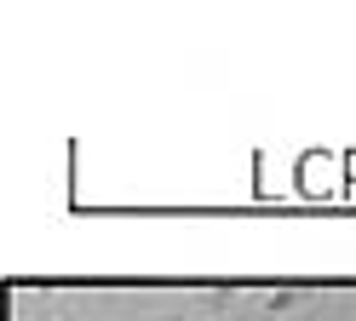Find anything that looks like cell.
Segmentation results:
<instances>
[{"instance_id": "7a4b0ae2", "label": "cell", "mask_w": 356, "mask_h": 321, "mask_svg": "<svg viewBox=\"0 0 356 321\" xmlns=\"http://www.w3.org/2000/svg\"><path fill=\"white\" fill-rule=\"evenodd\" d=\"M248 321H276V315H270V310H264V315H248Z\"/></svg>"}, {"instance_id": "6da1fadb", "label": "cell", "mask_w": 356, "mask_h": 321, "mask_svg": "<svg viewBox=\"0 0 356 321\" xmlns=\"http://www.w3.org/2000/svg\"><path fill=\"white\" fill-rule=\"evenodd\" d=\"M287 304H293V287H270V293H264V310H270V315H282Z\"/></svg>"}]
</instances>
